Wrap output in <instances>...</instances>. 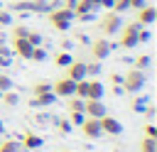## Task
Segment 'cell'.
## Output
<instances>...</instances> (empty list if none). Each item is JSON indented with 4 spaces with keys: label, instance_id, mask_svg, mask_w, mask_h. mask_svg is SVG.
<instances>
[{
    "label": "cell",
    "instance_id": "e575fe53",
    "mask_svg": "<svg viewBox=\"0 0 157 152\" xmlns=\"http://www.w3.org/2000/svg\"><path fill=\"white\" fill-rule=\"evenodd\" d=\"M74 20H78V22H93V20H98V12H83V15H74Z\"/></svg>",
    "mask_w": 157,
    "mask_h": 152
},
{
    "label": "cell",
    "instance_id": "d6a6232c",
    "mask_svg": "<svg viewBox=\"0 0 157 152\" xmlns=\"http://www.w3.org/2000/svg\"><path fill=\"white\" fill-rule=\"evenodd\" d=\"M98 74H101V61L86 64V76H98Z\"/></svg>",
    "mask_w": 157,
    "mask_h": 152
},
{
    "label": "cell",
    "instance_id": "9c48e42d",
    "mask_svg": "<svg viewBox=\"0 0 157 152\" xmlns=\"http://www.w3.org/2000/svg\"><path fill=\"white\" fill-rule=\"evenodd\" d=\"M155 20H157V7H152V5H142V7L137 10V17H135V22H140L142 27H150Z\"/></svg>",
    "mask_w": 157,
    "mask_h": 152
},
{
    "label": "cell",
    "instance_id": "d6986e66",
    "mask_svg": "<svg viewBox=\"0 0 157 152\" xmlns=\"http://www.w3.org/2000/svg\"><path fill=\"white\" fill-rule=\"evenodd\" d=\"M0 101H2V103H5L7 108H15V105L20 103V96H17V93H15L12 88H10V91H5V93L0 96Z\"/></svg>",
    "mask_w": 157,
    "mask_h": 152
},
{
    "label": "cell",
    "instance_id": "52a82bcc",
    "mask_svg": "<svg viewBox=\"0 0 157 152\" xmlns=\"http://www.w3.org/2000/svg\"><path fill=\"white\" fill-rule=\"evenodd\" d=\"M81 132L88 137V140H98L101 135H103V130H101V123H98V118H88L86 115V120L81 123Z\"/></svg>",
    "mask_w": 157,
    "mask_h": 152
},
{
    "label": "cell",
    "instance_id": "3957f363",
    "mask_svg": "<svg viewBox=\"0 0 157 152\" xmlns=\"http://www.w3.org/2000/svg\"><path fill=\"white\" fill-rule=\"evenodd\" d=\"M123 91L125 93H140L142 91V86H145V71H140V69H130L125 76H123Z\"/></svg>",
    "mask_w": 157,
    "mask_h": 152
},
{
    "label": "cell",
    "instance_id": "7dc6e473",
    "mask_svg": "<svg viewBox=\"0 0 157 152\" xmlns=\"http://www.w3.org/2000/svg\"><path fill=\"white\" fill-rule=\"evenodd\" d=\"M0 96H2V91H0Z\"/></svg>",
    "mask_w": 157,
    "mask_h": 152
},
{
    "label": "cell",
    "instance_id": "8d00e7d4",
    "mask_svg": "<svg viewBox=\"0 0 157 152\" xmlns=\"http://www.w3.org/2000/svg\"><path fill=\"white\" fill-rule=\"evenodd\" d=\"M12 88V78L7 76V74H0V91L5 93V91H10Z\"/></svg>",
    "mask_w": 157,
    "mask_h": 152
},
{
    "label": "cell",
    "instance_id": "7402d4cb",
    "mask_svg": "<svg viewBox=\"0 0 157 152\" xmlns=\"http://www.w3.org/2000/svg\"><path fill=\"white\" fill-rule=\"evenodd\" d=\"M27 34H29L27 25H15L12 27V39H27Z\"/></svg>",
    "mask_w": 157,
    "mask_h": 152
},
{
    "label": "cell",
    "instance_id": "cb8c5ba5",
    "mask_svg": "<svg viewBox=\"0 0 157 152\" xmlns=\"http://www.w3.org/2000/svg\"><path fill=\"white\" fill-rule=\"evenodd\" d=\"M54 125H56V130H59L61 135H69V132H71V127H74L66 118H56V120H54Z\"/></svg>",
    "mask_w": 157,
    "mask_h": 152
},
{
    "label": "cell",
    "instance_id": "5bb4252c",
    "mask_svg": "<svg viewBox=\"0 0 157 152\" xmlns=\"http://www.w3.org/2000/svg\"><path fill=\"white\" fill-rule=\"evenodd\" d=\"M98 10H101L98 0H76V5H74V15H83V12H98Z\"/></svg>",
    "mask_w": 157,
    "mask_h": 152
},
{
    "label": "cell",
    "instance_id": "7bdbcfd3",
    "mask_svg": "<svg viewBox=\"0 0 157 152\" xmlns=\"http://www.w3.org/2000/svg\"><path fill=\"white\" fill-rule=\"evenodd\" d=\"M5 39H7V37H5V32H0V47L5 44Z\"/></svg>",
    "mask_w": 157,
    "mask_h": 152
},
{
    "label": "cell",
    "instance_id": "8992f818",
    "mask_svg": "<svg viewBox=\"0 0 157 152\" xmlns=\"http://www.w3.org/2000/svg\"><path fill=\"white\" fill-rule=\"evenodd\" d=\"M74 83L76 81H71V78H59L56 83H52V93L56 98H71L74 96Z\"/></svg>",
    "mask_w": 157,
    "mask_h": 152
},
{
    "label": "cell",
    "instance_id": "ac0fdd59",
    "mask_svg": "<svg viewBox=\"0 0 157 152\" xmlns=\"http://www.w3.org/2000/svg\"><path fill=\"white\" fill-rule=\"evenodd\" d=\"M86 93H88V78H81V81H76V83H74V96L86 101Z\"/></svg>",
    "mask_w": 157,
    "mask_h": 152
},
{
    "label": "cell",
    "instance_id": "ffe728a7",
    "mask_svg": "<svg viewBox=\"0 0 157 152\" xmlns=\"http://www.w3.org/2000/svg\"><path fill=\"white\" fill-rule=\"evenodd\" d=\"M12 56H15V54H12V49L2 44V47H0V69L10 66V64H12Z\"/></svg>",
    "mask_w": 157,
    "mask_h": 152
},
{
    "label": "cell",
    "instance_id": "7c38bea8",
    "mask_svg": "<svg viewBox=\"0 0 157 152\" xmlns=\"http://www.w3.org/2000/svg\"><path fill=\"white\" fill-rule=\"evenodd\" d=\"M83 113L88 115V118H103L105 115V105H103V101H86L83 103Z\"/></svg>",
    "mask_w": 157,
    "mask_h": 152
},
{
    "label": "cell",
    "instance_id": "f1b7e54d",
    "mask_svg": "<svg viewBox=\"0 0 157 152\" xmlns=\"http://www.w3.org/2000/svg\"><path fill=\"white\" fill-rule=\"evenodd\" d=\"M150 39H152L150 27H140V32H137V44H145V42H150Z\"/></svg>",
    "mask_w": 157,
    "mask_h": 152
},
{
    "label": "cell",
    "instance_id": "6da1fadb",
    "mask_svg": "<svg viewBox=\"0 0 157 152\" xmlns=\"http://www.w3.org/2000/svg\"><path fill=\"white\" fill-rule=\"evenodd\" d=\"M47 15H49V22H52V27L56 32H66L74 25V10L71 7H54Z\"/></svg>",
    "mask_w": 157,
    "mask_h": 152
},
{
    "label": "cell",
    "instance_id": "7a4b0ae2",
    "mask_svg": "<svg viewBox=\"0 0 157 152\" xmlns=\"http://www.w3.org/2000/svg\"><path fill=\"white\" fill-rule=\"evenodd\" d=\"M140 22H128V25H123L120 27V39H118V44L123 47V49H135L137 47V32H140Z\"/></svg>",
    "mask_w": 157,
    "mask_h": 152
},
{
    "label": "cell",
    "instance_id": "44dd1931",
    "mask_svg": "<svg viewBox=\"0 0 157 152\" xmlns=\"http://www.w3.org/2000/svg\"><path fill=\"white\" fill-rule=\"evenodd\" d=\"M71 61H74V56H71L69 51H56V54H54V64H56V66H64V69H66Z\"/></svg>",
    "mask_w": 157,
    "mask_h": 152
},
{
    "label": "cell",
    "instance_id": "5b68a950",
    "mask_svg": "<svg viewBox=\"0 0 157 152\" xmlns=\"http://www.w3.org/2000/svg\"><path fill=\"white\" fill-rule=\"evenodd\" d=\"M110 51H113V42H110L108 37H101V39L91 42V54H93V59H96V61H103Z\"/></svg>",
    "mask_w": 157,
    "mask_h": 152
},
{
    "label": "cell",
    "instance_id": "ab89813d",
    "mask_svg": "<svg viewBox=\"0 0 157 152\" xmlns=\"http://www.w3.org/2000/svg\"><path fill=\"white\" fill-rule=\"evenodd\" d=\"M130 2V7H135V10H140L142 5H147V0H128Z\"/></svg>",
    "mask_w": 157,
    "mask_h": 152
},
{
    "label": "cell",
    "instance_id": "60d3db41",
    "mask_svg": "<svg viewBox=\"0 0 157 152\" xmlns=\"http://www.w3.org/2000/svg\"><path fill=\"white\" fill-rule=\"evenodd\" d=\"M110 81H113L115 86H120V83H123V76H118V74H113V76H110Z\"/></svg>",
    "mask_w": 157,
    "mask_h": 152
},
{
    "label": "cell",
    "instance_id": "4316f807",
    "mask_svg": "<svg viewBox=\"0 0 157 152\" xmlns=\"http://www.w3.org/2000/svg\"><path fill=\"white\" fill-rule=\"evenodd\" d=\"M83 120H86V113H83V110H71V115H69V123H71V125H78V127H81Z\"/></svg>",
    "mask_w": 157,
    "mask_h": 152
},
{
    "label": "cell",
    "instance_id": "484cf974",
    "mask_svg": "<svg viewBox=\"0 0 157 152\" xmlns=\"http://www.w3.org/2000/svg\"><path fill=\"white\" fill-rule=\"evenodd\" d=\"M0 152H20V142L17 140H5V142H0Z\"/></svg>",
    "mask_w": 157,
    "mask_h": 152
},
{
    "label": "cell",
    "instance_id": "b9f144b4",
    "mask_svg": "<svg viewBox=\"0 0 157 152\" xmlns=\"http://www.w3.org/2000/svg\"><path fill=\"white\" fill-rule=\"evenodd\" d=\"M61 47H64V51H69V49H71V42H69V39H64V42H61Z\"/></svg>",
    "mask_w": 157,
    "mask_h": 152
},
{
    "label": "cell",
    "instance_id": "83f0119b",
    "mask_svg": "<svg viewBox=\"0 0 157 152\" xmlns=\"http://www.w3.org/2000/svg\"><path fill=\"white\" fill-rule=\"evenodd\" d=\"M113 12H118V15H123L125 10H130V2L128 0H113V7H110Z\"/></svg>",
    "mask_w": 157,
    "mask_h": 152
},
{
    "label": "cell",
    "instance_id": "d590c367",
    "mask_svg": "<svg viewBox=\"0 0 157 152\" xmlns=\"http://www.w3.org/2000/svg\"><path fill=\"white\" fill-rule=\"evenodd\" d=\"M83 98H76V96H71V101H69V110H83Z\"/></svg>",
    "mask_w": 157,
    "mask_h": 152
},
{
    "label": "cell",
    "instance_id": "4fadbf2b",
    "mask_svg": "<svg viewBox=\"0 0 157 152\" xmlns=\"http://www.w3.org/2000/svg\"><path fill=\"white\" fill-rule=\"evenodd\" d=\"M56 103V96L49 91V93H37L32 101H29V105L32 108H47V105H54Z\"/></svg>",
    "mask_w": 157,
    "mask_h": 152
},
{
    "label": "cell",
    "instance_id": "d4e9b609",
    "mask_svg": "<svg viewBox=\"0 0 157 152\" xmlns=\"http://www.w3.org/2000/svg\"><path fill=\"white\" fill-rule=\"evenodd\" d=\"M140 152H157V140L145 137V140L140 142Z\"/></svg>",
    "mask_w": 157,
    "mask_h": 152
},
{
    "label": "cell",
    "instance_id": "2e32d148",
    "mask_svg": "<svg viewBox=\"0 0 157 152\" xmlns=\"http://www.w3.org/2000/svg\"><path fill=\"white\" fill-rule=\"evenodd\" d=\"M44 145V140L37 135V132H25V137H22V147L25 150H37V147H42Z\"/></svg>",
    "mask_w": 157,
    "mask_h": 152
},
{
    "label": "cell",
    "instance_id": "ba28073f",
    "mask_svg": "<svg viewBox=\"0 0 157 152\" xmlns=\"http://www.w3.org/2000/svg\"><path fill=\"white\" fill-rule=\"evenodd\" d=\"M98 123H101V130H103L105 135H120V132H123V123H120V120H115V118H113V115H108V113H105Z\"/></svg>",
    "mask_w": 157,
    "mask_h": 152
},
{
    "label": "cell",
    "instance_id": "f35d334b",
    "mask_svg": "<svg viewBox=\"0 0 157 152\" xmlns=\"http://www.w3.org/2000/svg\"><path fill=\"white\" fill-rule=\"evenodd\" d=\"M145 137H152V140H157V127H155L152 123H147V125H145Z\"/></svg>",
    "mask_w": 157,
    "mask_h": 152
},
{
    "label": "cell",
    "instance_id": "74e56055",
    "mask_svg": "<svg viewBox=\"0 0 157 152\" xmlns=\"http://www.w3.org/2000/svg\"><path fill=\"white\" fill-rule=\"evenodd\" d=\"M145 108H147V101H145V98H135V101H132V110H135V113H142Z\"/></svg>",
    "mask_w": 157,
    "mask_h": 152
},
{
    "label": "cell",
    "instance_id": "9a60e30c",
    "mask_svg": "<svg viewBox=\"0 0 157 152\" xmlns=\"http://www.w3.org/2000/svg\"><path fill=\"white\" fill-rule=\"evenodd\" d=\"M103 98V83L98 78L88 81V93H86V101H101Z\"/></svg>",
    "mask_w": 157,
    "mask_h": 152
},
{
    "label": "cell",
    "instance_id": "f6af8a7d",
    "mask_svg": "<svg viewBox=\"0 0 157 152\" xmlns=\"http://www.w3.org/2000/svg\"><path fill=\"white\" fill-rule=\"evenodd\" d=\"M59 152H71V150H59Z\"/></svg>",
    "mask_w": 157,
    "mask_h": 152
},
{
    "label": "cell",
    "instance_id": "f546056e",
    "mask_svg": "<svg viewBox=\"0 0 157 152\" xmlns=\"http://www.w3.org/2000/svg\"><path fill=\"white\" fill-rule=\"evenodd\" d=\"M29 59H32V61H44V59H47V49L34 47V49H32V54H29Z\"/></svg>",
    "mask_w": 157,
    "mask_h": 152
},
{
    "label": "cell",
    "instance_id": "4dcf8cb0",
    "mask_svg": "<svg viewBox=\"0 0 157 152\" xmlns=\"http://www.w3.org/2000/svg\"><path fill=\"white\" fill-rule=\"evenodd\" d=\"M12 25V12L0 7V27H10Z\"/></svg>",
    "mask_w": 157,
    "mask_h": 152
},
{
    "label": "cell",
    "instance_id": "e0dca14e",
    "mask_svg": "<svg viewBox=\"0 0 157 152\" xmlns=\"http://www.w3.org/2000/svg\"><path fill=\"white\" fill-rule=\"evenodd\" d=\"M52 10L49 0H32V15H47Z\"/></svg>",
    "mask_w": 157,
    "mask_h": 152
},
{
    "label": "cell",
    "instance_id": "836d02e7",
    "mask_svg": "<svg viewBox=\"0 0 157 152\" xmlns=\"http://www.w3.org/2000/svg\"><path fill=\"white\" fill-rule=\"evenodd\" d=\"M32 91H34V96H37V93H49V91H52V83H49V81H39V83H34Z\"/></svg>",
    "mask_w": 157,
    "mask_h": 152
},
{
    "label": "cell",
    "instance_id": "1f68e13d",
    "mask_svg": "<svg viewBox=\"0 0 157 152\" xmlns=\"http://www.w3.org/2000/svg\"><path fill=\"white\" fill-rule=\"evenodd\" d=\"M27 42H29L32 47H42V34H39V32H34V29H29V34H27Z\"/></svg>",
    "mask_w": 157,
    "mask_h": 152
},
{
    "label": "cell",
    "instance_id": "603a6c76",
    "mask_svg": "<svg viewBox=\"0 0 157 152\" xmlns=\"http://www.w3.org/2000/svg\"><path fill=\"white\" fill-rule=\"evenodd\" d=\"M150 64H152L150 54H140V56L135 59V69H140V71H147V69H150Z\"/></svg>",
    "mask_w": 157,
    "mask_h": 152
},
{
    "label": "cell",
    "instance_id": "8fae6325",
    "mask_svg": "<svg viewBox=\"0 0 157 152\" xmlns=\"http://www.w3.org/2000/svg\"><path fill=\"white\" fill-rule=\"evenodd\" d=\"M10 49H12V54L20 56V59H29V54H32L34 47H32L27 39H12V47H10Z\"/></svg>",
    "mask_w": 157,
    "mask_h": 152
},
{
    "label": "cell",
    "instance_id": "ee69618b",
    "mask_svg": "<svg viewBox=\"0 0 157 152\" xmlns=\"http://www.w3.org/2000/svg\"><path fill=\"white\" fill-rule=\"evenodd\" d=\"M0 132H5V125H2V120H0Z\"/></svg>",
    "mask_w": 157,
    "mask_h": 152
},
{
    "label": "cell",
    "instance_id": "bcb514c9",
    "mask_svg": "<svg viewBox=\"0 0 157 152\" xmlns=\"http://www.w3.org/2000/svg\"><path fill=\"white\" fill-rule=\"evenodd\" d=\"M0 7H2V2H0Z\"/></svg>",
    "mask_w": 157,
    "mask_h": 152
},
{
    "label": "cell",
    "instance_id": "30bf717a",
    "mask_svg": "<svg viewBox=\"0 0 157 152\" xmlns=\"http://www.w3.org/2000/svg\"><path fill=\"white\" fill-rule=\"evenodd\" d=\"M66 78H71V81H81V78H86V61H71L69 66H66Z\"/></svg>",
    "mask_w": 157,
    "mask_h": 152
},
{
    "label": "cell",
    "instance_id": "277c9868",
    "mask_svg": "<svg viewBox=\"0 0 157 152\" xmlns=\"http://www.w3.org/2000/svg\"><path fill=\"white\" fill-rule=\"evenodd\" d=\"M98 25H101V32H103V37H110V34H118V29L123 27V17L118 15V12H105L101 20H98Z\"/></svg>",
    "mask_w": 157,
    "mask_h": 152
}]
</instances>
